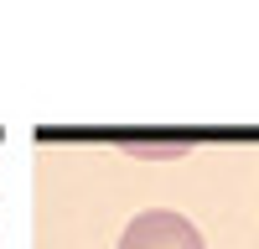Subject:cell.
Returning a JSON list of instances; mask_svg holds the SVG:
<instances>
[{"mask_svg": "<svg viewBox=\"0 0 259 249\" xmlns=\"http://www.w3.org/2000/svg\"><path fill=\"white\" fill-rule=\"evenodd\" d=\"M119 249H207V244L192 218L171 213V208H145V213H135L124 223Z\"/></svg>", "mask_w": 259, "mask_h": 249, "instance_id": "1", "label": "cell"}]
</instances>
